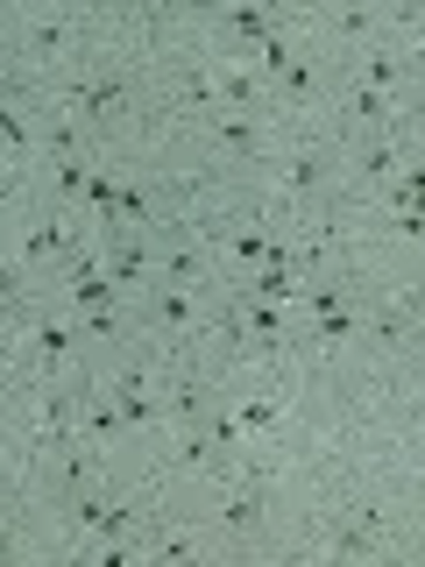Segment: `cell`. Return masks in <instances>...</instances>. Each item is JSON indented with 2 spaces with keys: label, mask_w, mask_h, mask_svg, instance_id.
Returning a JSON list of instances; mask_svg holds the SVG:
<instances>
[{
  "label": "cell",
  "mask_w": 425,
  "mask_h": 567,
  "mask_svg": "<svg viewBox=\"0 0 425 567\" xmlns=\"http://www.w3.org/2000/svg\"><path fill=\"white\" fill-rule=\"evenodd\" d=\"M199 128V142L220 164H248V171H270V156L283 150V142L270 135V121L262 114H241V106H220V114H206V121H191Z\"/></svg>",
  "instance_id": "1"
},
{
  "label": "cell",
  "mask_w": 425,
  "mask_h": 567,
  "mask_svg": "<svg viewBox=\"0 0 425 567\" xmlns=\"http://www.w3.org/2000/svg\"><path fill=\"white\" fill-rule=\"evenodd\" d=\"M270 185L305 213L319 199V185H326V150H319V142H283V150L270 156Z\"/></svg>",
  "instance_id": "2"
},
{
  "label": "cell",
  "mask_w": 425,
  "mask_h": 567,
  "mask_svg": "<svg viewBox=\"0 0 425 567\" xmlns=\"http://www.w3.org/2000/svg\"><path fill=\"white\" fill-rule=\"evenodd\" d=\"M404 164H412V142H404V135H362L354 156H348V177L362 192H390L404 177Z\"/></svg>",
  "instance_id": "3"
},
{
  "label": "cell",
  "mask_w": 425,
  "mask_h": 567,
  "mask_svg": "<svg viewBox=\"0 0 425 567\" xmlns=\"http://www.w3.org/2000/svg\"><path fill=\"white\" fill-rule=\"evenodd\" d=\"M312 22L326 29L333 43H348V58H362V50L383 43V14H369V8H319Z\"/></svg>",
  "instance_id": "4"
},
{
  "label": "cell",
  "mask_w": 425,
  "mask_h": 567,
  "mask_svg": "<svg viewBox=\"0 0 425 567\" xmlns=\"http://www.w3.org/2000/svg\"><path fill=\"white\" fill-rule=\"evenodd\" d=\"M354 85H369V93L397 100L404 85H412V64H404V50H390V43H376V50H362V58H354Z\"/></svg>",
  "instance_id": "5"
},
{
  "label": "cell",
  "mask_w": 425,
  "mask_h": 567,
  "mask_svg": "<svg viewBox=\"0 0 425 567\" xmlns=\"http://www.w3.org/2000/svg\"><path fill=\"white\" fill-rule=\"evenodd\" d=\"M135 546H142V560H199V554H206V532L164 518V525H142Z\"/></svg>",
  "instance_id": "6"
},
{
  "label": "cell",
  "mask_w": 425,
  "mask_h": 567,
  "mask_svg": "<svg viewBox=\"0 0 425 567\" xmlns=\"http://www.w3.org/2000/svg\"><path fill=\"white\" fill-rule=\"evenodd\" d=\"M404 454H418V461H425V412H418V404H412V433H404Z\"/></svg>",
  "instance_id": "7"
},
{
  "label": "cell",
  "mask_w": 425,
  "mask_h": 567,
  "mask_svg": "<svg viewBox=\"0 0 425 567\" xmlns=\"http://www.w3.org/2000/svg\"><path fill=\"white\" fill-rule=\"evenodd\" d=\"M412 404H418V412H425V369H418V377H412Z\"/></svg>",
  "instance_id": "8"
}]
</instances>
